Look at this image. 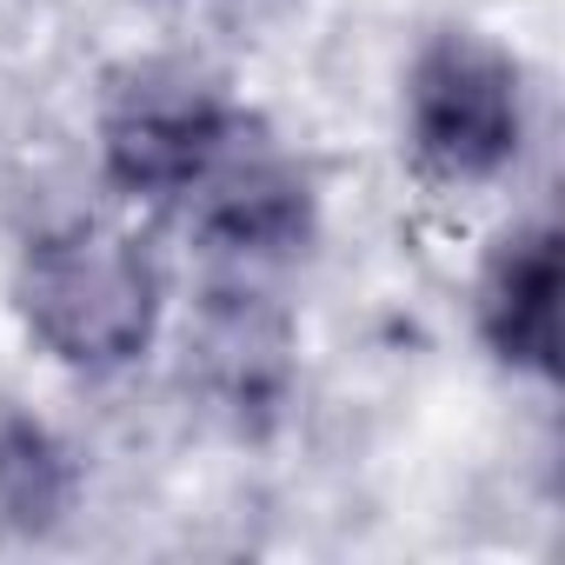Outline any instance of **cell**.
<instances>
[{
    "mask_svg": "<svg viewBox=\"0 0 565 565\" xmlns=\"http://www.w3.org/2000/svg\"><path fill=\"white\" fill-rule=\"evenodd\" d=\"M399 134L433 186H492L525 153V67L479 28H439L399 81Z\"/></svg>",
    "mask_w": 565,
    "mask_h": 565,
    "instance_id": "2",
    "label": "cell"
},
{
    "mask_svg": "<svg viewBox=\"0 0 565 565\" xmlns=\"http://www.w3.org/2000/svg\"><path fill=\"white\" fill-rule=\"evenodd\" d=\"M253 107H239L213 74H193L180 61H147L114 74L100 120H94V153L100 180L153 213H180L186 193L213 173V160L246 134Z\"/></svg>",
    "mask_w": 565,
    "mask_h": 565,
    "instance_id": "3",
    "label": "cell"
},
{
    "mask_svg": "<svg viewBox=\"0 0 565 565\" xmlns=\"http://www.w3.org/2000/svg\"><path fill=\"white\" fill-rule=\"evenodd\" d=\"M87 466L61 426H47L34 406L0 399V532L47 545L81 519Z\"/></svg>",
    "mask_w": 565,
    "mask_h": 565,
    "instance_id": "7",
    "label": "cell"
},
{
    "mask_svg": "<svg viewBox=\"0 0 565 565\" xmlns=\"http://www.w3.org/2000/svg\"><path fill=\"white\" fill-rule=\"evenodd\" d=\"M14 313L54 366L114 380L140 366L167 327V273L127 226L74 213L21 246Z\"/></svg>",
    "mask_w": 565,
    "mask_h": 565,
    "instance_id": "1",
    "label": "cell"
},
{
    "mask_svg": "<svg viewBox=\"0 0 565 565\" xmlns=\"http://www.w3.org/2000/svg\"><path fill=\"white\" fill-rule=\"evenodd\" d=\"M180 213L220 273H279L307 259L320 239V180L253 114Z\"/></svg>",
    "mask_w": 565,
    "mask_h": 565,
    "instance_id": "5",
    "label": "cell"
},
{
    "mask_svg": "<svg viewBox=\"0 0 565 565\" xmlns=\"http://www.w3.org/2000/svg\"><path fill=\"white\" fill-rule=\"evenodd\" d=\"M472 333L486 360L519 380L558 373V233L552 220H519L492 239L472 279Z\"/></svg>",
    "mask_w": 565,
    "mask_h": 565,
    "instance_id": "6",
    "label": "cell"
},
{
    "mask_svg": "<svg viewBox=\"0 0 565 565\" xmlns=\"http://www.w3.org/2000/svg\"><path fill=\"white\" fill-rule=\"evenodd\" d=\"M186 393L233 439H273L300 399V320L259 287L220 273L186 327Z\"/></svg>",
    "mask_w": 565,
    "mask_h": 565,
    "instance_id": "4",
    "label": "cell"
}]
</instances>
